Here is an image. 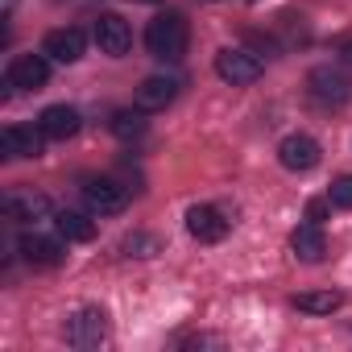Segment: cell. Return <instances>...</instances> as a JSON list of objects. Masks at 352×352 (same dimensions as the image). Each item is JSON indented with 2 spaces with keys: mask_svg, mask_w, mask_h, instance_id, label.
<instances>
[{
  "mask_svg": "<svg viewBox=\"0 0 352 352\" xmlns=\"http://www.w3.org/2000/svg\"><path fill=\"white\" fill-rule=\"evenodd\" d=\"M38 129H42L46 137H54V141H67V137H75V133H79V112H75V108H67V104H54V108H46V112H42Z\"/></svg>",
  "mask_w": 352,
  "mask_h": 352,
  "instance_id": "cell-13",
  "label": "cell"
},
{
  "mask_svg": "<svg viewBox=\"0 0 352 352\" xmlns=\"http://www.w3.org/2000/svg\"><path fill=\"white\" fill-rule=\"evenodd\" d=\"M278 162H282L286 170H294V174H307V170L319 166V141L307 137V133H290V137L278 145Z\"/></svg>",
  "mask_w": 352,
  "mask_h": 352,
  "instance_id": "cell-5",
  "label": "cell"
},
{
  "mask_svg": "<svg viewBox=\"0 0 352 352\" xmlns=\"http://www.w3.org/2000/svg\"><path fill=\"white\" fill-rule=\"evenodd\" d=\"M141 5H153V0H141Z\"/></svg>",
  "mask_w": 352,
  "mask_h": 352,
  "instance_id": "cell-23",
  "label": "cell"
},
{
  "mask_svg": "<svg viewBox=\"0 0 352 352\" xmlns=\"http://www.w3.org/2000/svg\"><path fill=\"white\" fill-rule=\"evenodd\" d=\"M42 129H25V124H9L5 129V153L9 157H42Z\"/></svg>",
  "mask_w": 352,
  "mask_h": 352,
  "instance_id": "cell-15",
  "label": "cell"
},
{
  "mask_svg": "<svg viewBox=\"0 0 352 352\" xmlns=\"http://www.w3.org/2000/svg\"><path fill=\"white\" fill-rule=\"evenodd\" d=\"M340 302H344V294H340V290H307V294H298V298H294V307H298V311H307V315H331Z\"/></svg>",
  "mask_w": 352,
  "mask_h": 352,
  "instance_id": "cell-17",
  "label": "cell"
},
{
  "mask_svg": "<svg viewBox=\"0 0 352 352\" xmlns=\"http://www.w3.org/2000/svg\"><path fill=\"white\" fill-rule=\"evenodd\" d=\"M141 129H145V120H141V108H137V112H116V116H112V133H116L120 141H133V137H141Z\"/></svg>",
  "mask_w": 352,
  "mask_h": 352,
  "instance_id": "cell-19",
  "label": "cell"
},
{
  "mask_svg": "<svg viewBox=\"0 0 352 352\" xmlns=\"http://www.w3.org/2000/svg\"><path fill=\"white\" fill-rule=\"evenodd\" d=\"M83 199H87L91 212L116 216V212L129 208V187H120V183H112V179H91V183L83 187Z\"/></svg>",
  "mask_w": 352,
  "mask_h": 352,
  "instance_id": "cell-8",
  "label": "cell"
},
{
  "mask_svg": "<svg viewBox=\"0 0 352 352\" xmlns=\"http://www.w3.org/2000/svg\"><path fill=\"white\" fill-rule=\"evenodd\" d=\"M187 42H191V34H187V21H183L179 13H162V17H153L149 30H145V46H149V54L162 58V63H179V58L187 54Z\"/></svg>",
  "mask_w": 352,
  "mask_h": 352,
  "instance_id": "cell-1",
  "label": "cell"
},
{
  "mask_svg": "<svg viewBox=\"0 0 352 352\" xmlns=\"http://www.w3.org/2000/svg\"><path fill=\"white\" fill-rule=\"evenodd\" d=\"M5 208H9L13 220H25V224H38V220L50 216V199H46V195H34V191H30V195H13Z\"/></svg>",
  "mask_w": 352,
  "mask_h": 352,
  "instance_id": "cell-16",
  "label": "cell"
},
{
  "mask_svg": "<svg viewBox=\"0 0 352 352\" xmlns=\"http://www.w3.org/2000/svg\"><path fill=\"white\" fill-rule=\"evenodd\" d=\"M174 96H179V83H174V79L149 75V79H141V87H137V108H141V112H157V108H166Z\"/></svg>",
  "mask_w": 352,
  "mask_h": 352,
  "instance_id": "cell-12",
  "label": "cell"
},
{
  "mask_svg": "<svg viewBox=\"0 0 352 352\" xmlns=\"http://www.w3.org/2000/svg\"><path fill=\"white\" fill-rule=\"evenodd\" d=\"M261 58L257 54H249V50H236V46H228V50H220L216 54V75L224 79V83H232V87H249V83H257L261 79Z\"/></svg>",
  "mask_w": 352,
  "mask_h": 352,
  "instance_id": "cell-2",
  "label": "cell"
},
{
  "mask_svg": "<svg viewBox=\"0 0 352 352\" xmlns=\"http://www.w3.org/2000/svg\"><path fill=\"white\" fill-rule=\"evenodd\" d=\"M54 224H58V232L67 241H91L96 236V220H87L83 212H58Z\"/></svg>",
  "mask_w": 352,
  "mask_h": 352,
  "instance_id": "cell-18",
  "label": "cell"
},
{
  "mask_svg": "<svg viewBox=\"0 0 352 352\" xmlns=\"http://www.w3.org/2000/svg\"><path fill=\"white\" fill-rule=\"evenodd\" d=\"M340 58H344V63H348V67H352V38H348V42H344V46H340Z\"/></svg>",
  "mask_w": 352,
  "mask_h": 352,
  "instance_id": "cell-22",
  "label": "cell"
},
{
  "mask_svg": "<svg viewBox=\"0 0 352 352\" xmlns=\"http://www.w3.org/2000/svg\"><path fill=\"white\" fill-rule=\"evenodd\" d=\"M327 199L336 208H352V174H340V179L331 183V191H327Z\"/></svg>",
  "mask_w": 352,
  "mask_h": 352,
  "instance_id": "cell-20",
  "label": "cell"
},
{
  "mask_svg": "<svg viewBox=\"0 0 352 352\" xmlns=\"http://www.w3.org/2000/svg\"><path fill=\"white\" fill-rule=\"evenodd\" d=\"M108 336V315L100 307H83L67 319V344L75 348H100Z\"/></svg>",
  "mask_w": 352,
  "mask_h": 352,
  "instance_id": "cell-3",
  "label": "cell"
},
{
  "mask_svg": "<svg viewBox=\"0 0 352 352\" xmlns=\"http://www.w3.org/2000/svg\"><path fill=\"white\" fill-rule=\"evenodd\" d=\"M311 96L319 100V104H331V108H340V104H348L352 100V79L348 75H340V71H331V67H319V71H311Z\"/></svg>",
  "mask_w": 352,
  "mask_h": 352,
  "instance_id": "cell-7",
  "label": "cell"
},
{
  "mask_svg": "<svg viewBox=\"0 0 352 352\" xmlns=\"http://www.w3.org/2000/svg\"><path fill=\"white\" fill-rule=\"evenodd\" d=\"M42 54L54 58V63H79L83 58V34L71 25V30H50L46 42H42Z\"/></svg>",
  "mask_w": 352,
  "mask_h": 352,
  "instance_id": "cell-11",
  "label": "cell"
},
{
  "mask_svg": "<svg viewBox=\"0 0 352 352\" xmlns=\"http://www.w3.org/2000/svg\"><path fill=\"white\" fill-rule=\"evenodd\" d=\"M187 232H191L195 241H204V245H220V241L228 236V220H224L216 208L199 204V208L187 212Z\"/></svg>",
  "mask_w": 352,
  "mask_h": 352,
  "instance_id": "cell-9",
  "label": "cell"
},
{
  "mask_svg": "<svg viewBox=\"0 0 352 352\" xmlns=\"http://www.w3.org/2000/svg\"><path fill=\"white\" fill-rule=\"evenodd\" d=\"M327 208H331V199H311V204H307V220H311V224H323V220H327Z\"/></svg>",
  "mask_w": 352,
  "mask_h": 352,
  "instance_id": "cell-21",
  "label": "cell"
},
{
  "mask_svg": "<svg viewBox=\"0 0 352 352\" xmlns=\"http://www.w3.org/2000/svg\"><path fill=\"white\" fill-rule=\"evenodd\" d=\"M21 257L30 261V265H38V270H54V265H63V257H67V249L58 245V241H50V236H38V232H30V236H21Z\"/></svg>",
  "mask_w": 352,
  "mask_h": 352,
  "instance_id": "cell-10",
  "label": "cell"
},
{
  "mask_svg": "<svg viewBox=\"0 0 352 352\" xmlns=\"http://www.w3.org/2000/svg\"><path fill=\"white\" fill-rule=\"evenodd\" d=\"M290 249H294V257H298V261H323V253H327L323 228L307 220L302 228H294V232H290Z\"/></svg>",
  "mask_w": 352,
  "mask_h": 352,
  "instance_id": "cell-14",
  "label": "cell"
},
{
  "mask_svg": "<svg viewBox=\"0 0 352 352\" xmlns=\"http://www.w3.org/2000/svg\"><path fill=\"white\" fill-rule=\"evenodd\" d=\"M96 42H100V50H104L108 58H124L129 46H133V30H129L124 17L100 13V21H96Z\"/></svg>",
  "mask_w": 352,
  "mask_h": 352,
  "instance_id": "cell-6",
  "label": "cell"
},
{
  "mask_svg": "<svg viewBox=\"0 0 352 352\" xmlns=\"http://www.w3.org/2000/svg\"><path fill=\"white\" fill-rule=\"evenodd\" d=\"M46 79H50V67H46L42 54H17L9 63V75H5V83L17 87V91H42Z\"/></svg>",
  "mask_w": 352,
  "mask_h": 352,
  "instance_id": "cell-4",
  "label": "cell"
}]
</instances>
